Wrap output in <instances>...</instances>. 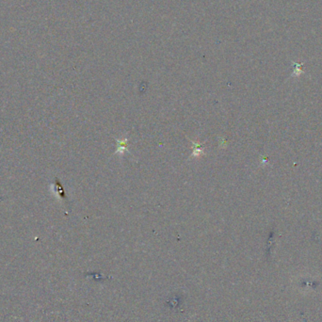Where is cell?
<instances>
[{
    "instance_id": "1",
    "label": "cell",
    "mask_w": 322,
    "mask_h": 322,
    "mask_svg": "<svg viewBox=\"0 0 322 322\" xmlns=\"http://www.w3.org/2000/svg\"><path fill=\"white\" fill-rule=\"evenodd\" d=\"M191 143L193 144V154H192V155H199V154L203 153V149H204L203 144L194 143L193 141H191Z\"/></svg>"
},
{
    "instance_id": "2",
    "label": "cell",
    "mask_w": 322,
    "mask_h": 322,
    "mask_svg": "<svg viewBox=\"0 0 322 322\" xmlns=\"http://www.w3.org/2000/svg\"><path fill=\"white\" fill-rule=\"evenodd\" d=\"M118 142V148H117V153H124L126 149H127V146H128V144H127V139H122L121 141H117Z\"/></svg>"
}]
</instances>
